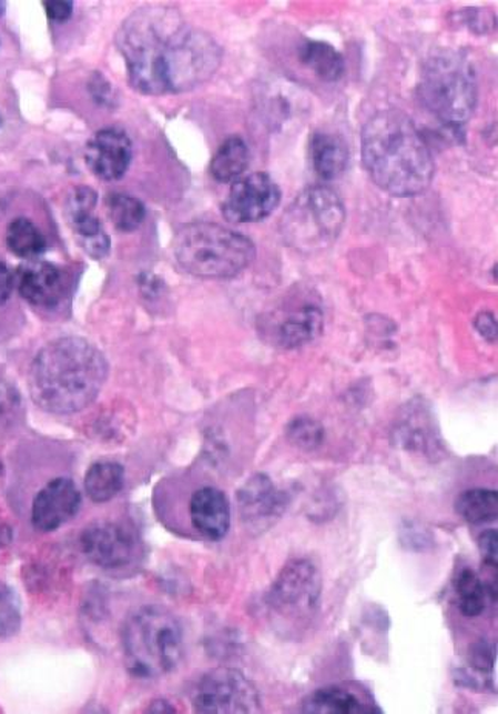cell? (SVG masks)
Segmentation results:
<instances>
[{
    "mask_svg": "<svg viewBox=\"0 0 498 714\" xmlns=\"http://www.w3.org/2000/svg\"><path fill=\"white\" fill-rule=\"evenodd\" d=\"M133 89L152 97L190 92L205 84L223 62L220 43L167 6L134 11L118 33Z\"/></svg>",
    "mask_w": 498,
    "mask_h": 714,
    "instance_id": "6da1fadb",
    "label": "cell"
},
{
    "mask_svg": "<svg viewBox=\"0 0 498 714\" xmlns=\"http://www.w3.org/2000/svg\"><path fill=\"white\" fill-rule=\"evenodd\" d=\"M362 160L370 180L393 197H415L433 183L436 163L420 130L397 109L379 110L362 130Z\"/></svg>",
    "mask_w": 498,
    "mask_h": 714,
    "instance_id": "7a4b0ae2",
    "label": "cell"
},
{
    "mask_svg": "<svg viewBox=\"0 0 498 714\" xmlns=\"http://www.w3.org/2000/svg\"><path fill=\"white\" fill-rule=\"evenodd\" d=\"M106 376L109 364L96 346L81 338L58 339L31 365V398L45 412L78 413L96 400Z\"/></svg>",
    "mask_w": 498,
    "mask_h": 714,
    "instance_id": "3957f363",
    "label": "cell"
},
{
    "mask_svg": "<svg viewBox=\"0 0 498 714\" xmlns=\"http://www.w3.org/2000/svg\"><path fill=\"white\" fill-rule=\"evenodd\" d=\"M126 670L138 678L172 673L184 653L180 621L164 607L142 606L126 617L122 628Z\"/></svg>",
    "mask_w": 498,
    "mask_h": 714,
    "instance_id": "277c9868",
    "label": "cell"
},
{
    "mask_svg": "<svg viewBox=\"0 0 498 714\" xmlns=\"http://www.w3.org/2000/svg\"><path fill=\"white\" fill-rule=\"evenodd\" d=\"M173 254L189 274L203 279H231L255 259L251 239L216 223H190L176 232Z\"/></svg>",
    "mask_w": 498,
    "mask_h": 714,
    "instance_id": "5b68a950",
    "label": "cell"
},
{
    "mask_svg": "<svg viewBox=\"0 0 498 714\" xmlns=\"http://www.w3.org/2000/svg\"><path fill=\"white\" fill-rule=\"evenodd\" d=\"M418 98L438 121L450 129L464 128L477 109V74L460 51L443 49L423 64Z\"/></svg>",
    "mask_w": 498,
    "mask_h": 714,
    "instance_id": "8992f818",
    "label": "cell"
},
{
    "mask_svg": "<svg viewBox=\"0 0 498 714\" xmlns=\"http://www.w3.org/2000/svg\"><path fill=\"white\" fill-rule=\"evenodd\" d=\"M346 209L334 189L316 184L304 189L283 219L288 244L304 254H318L337 242Z\"/></svg>",
    "mask_w": 498,
    "mask_h": 714,
    "instance_id": "52a82bcc",
    "label": "cell"
},
{
    "mask_svg": "<svg viewBox=\"0 0 498 714\" xmlns=\"http://www.w3.org/2000/svg\"><path fill=\"white\" fill-rule=\"evenodd\" d=\"M323 577L309 559H294L276 575L266 595L268 610L292 628H307L322 605Z\"/></svg>",
    "mask_w": 498,
    "mask_h": 714,
    "instance_id": "ba28073f",
    "label": "cell"
},
{
    "mask_svg": "<svg viewBox=\"0 0 498 714\" xmlns=\"http://www.w3.org/2000/svg\"><path fill=\"white\" fill-rule=\"evenodd\" d=\"M193 707L204 714H246L261 712L255 684L243 673L227 666L205 673L193 690Z\"/></svg>",
    "mask_w": 498,
    "mask_h": 714,
    "instance_id": "9c48e42d",
    "label": "cell"
},
{
    "mask_svg": "<svg viewBox=\"0 0 498 714\" xmlns=\"http://www.w3.org/2000/svg\"><path fill=\"white\" fill-rule=\"evenodd\" d=\"M281 203V189L271 175L251 173L232 184L223 203V215L232 223H255L267 219Z\"/></svg>",
    "mask_w": 498,
    "mask_h": 714,
    "instance_id": "30bf717a",
    "label": "cell"
},
{
    "mask_svg": "<svg viewBox=\"0 0 498 714\" xmlns=\"http://www.w3.org/2000/svg\"><path fill=\"white\" fill-rule=\"evenodd\" d=\"M323 308L309 294L288 302L268 321L267 336L281 349H298L322 334Z\"/></svg>",
    "mask_w": 498,
    "mask_h": 714,
    "instance_id": "8fae6325",
    "label": "cell"
},
{
    "mask_svg": "<svg viewBox=\"0 0 498 714\" xmlns=\"http://www.w3.org/2000/svg\"><path fill=\"white\" fill-rule=\"evenodd\" d=\"M287 504V493L280 491L263 473L252 476L238 492L241 520L252 532H264L274 526Z\"/></svg>",
    "mask_w": 498,
    "mask_h": 714,
    "instance_id": "7c38bea8",
    "label": "cell"
},
{
    "mask_svg": "<svg viewBox=\"0 0 498 714\" xmlns=\"http://www.w3.org/2000/svg\"><path fill=\"white\" fill-rule=\"evenodd\" d=\"M82 496L70 479H54L38 492L31 507V523L41 532H53L69 523L81 509Z\"/></svg>",
    "mask_w": 498,
    "mask_h": 714,
    "instance_id": "4fadbf2b",
    "label": "cell"
},
{
    "mask_svg": "<svg viewBox=\"0 0 498 714\" xmlns=\"http://www.w3.org/2000/svg\"><path fill=\"white\" fill-rule=\"evenodd\" d=\"M133 144L124 130L102 129L90 138L85 163L98 179L116 181L125 175L132 163Z\"/></svg>",
    "mask_w": 498,
    "mask_h": 714,
    "instance_id": "5bb4252c",
    "label": "cell"
},
{
    "mask_svg": "<svg viewBox=\"0 0 498 714\" xmlns=\"http://www.w3.org/2000/svg\"><path fill=\"white\" fill-rule=\"evenodd\" d=\"M98 193L92 188L73 189L67 199L65 214L74 235L90 258L101 260L110 252V237L105 234L101 222L93 215Z\"/></svg>",
    "mask_w": 498,
    "mask_h": 714,
    "instance_id": "9a60e30c",
    "label": "cell"
},
{
    "mask_svg": "<svg viewBox=\"0 0 498 714\" xmlns=\"http://www.w3.org/2000/svg\"><path fill=\"white\" fill-rule=\"evenodd\" d=\"M81 550L99 567L116 570L132 563L134 540L126 529L113 523H98L81 535Z\"/></svg>",
    "mask_w": 498,
    "mask_h": 714,
    "instance_id": "2e32d148",
    "label": "cell"
},
{
    "mask_svg": "<svg viewBox=\"0 0 498 714\" xmlns=\"http://www.w3.org/2000/svg\"><path fill=\"white\" fill-rule=\"evenodd\" d=\"M302 712L307 714L383 713L373 693L357 682L322 686L304 697Z\"/></svg>",
    "mask_w": 498,
    "mask_h": 714,
    "instance_id": "e0dca14e",
    "label": "cell"
},
{
    "mask_svg": "<svg viewBox=\"0 0 498 714\" xmlns=\"http://www.w3.org/2000/svg\"><path fill=\"white\" fill-rule=\"evenodd\" d=\"M14 286L31 305L54 308L67 293L65 275L57 264L30 260L14 274Z\"/></svg>",
    "mask_w": 498,
    "mask_h": 714,
    "instance_id": "ac0fdd59",
    "label": "cell"
},
{
    "mask_svg": "<svg viewBox=\"0 0 498 714\" xmlns=\"http://www.w3.org/2000/svg\"><path fill=\"white\" fill-rule=\"evenodd\" d=\"M394 441L407 452L434 457L441 453V438L428 405L415 402L395 425Z\"/></svg>",
    "mask_w": 498,
    "mask_h": 714,
    "instance_id": "d6986e66",
    "label": "cell"
},
{
    "mask_svg": "<svg viewBox=\"0 0 498 714\" xmlns=\"http://www.w3.org/2000/svg\"><path fill=\"white\" fill-rule=\"evenodd\" d=\"M190 519L204 539L220 542L231 529V503L220 489H200L190 500Z\"/></svg>",
    "mask_w": 498,
    "mask_h": 714,
    "instance_id": "ffe728a7",
    "label": "cell"
},
{
    "mask_svg": "<svg viewBox=\"0 0 498 714\" xmlns=\"http://www.w3.org/2000/svg\"><path fill=\"white\" fill-rule=\"evenodd\" d=\"M309 157L316 175L324 181L338 180L349 164V149L344 138L324 130L312 135Z\"/></svg>",
    "mask_w": 498,
    "mask_h": 714,
    "instance_id": "44dd1931",
    "label": "cell"
},
{
    "mask_svg": "<svg viewBox=\"0 0 498 714\" xmlns=\"http://www.w3.org/2000/svg\"><path fill=\"white\" fill-rule=\"evenodd\" d=\"M299 62L323 82H338L346 73V61L334 46L323 41L304 39L298 47Z\"/></svg>",
    "mask_w": 498,
    "mask_h": 714,
    "instance_id": "7402d4cb",
    "label": "cell"
},
{
    "mask_svg": "<svg viewBox=\"0 0 498 714\" xmlns=\"http://www.w3.org/2000/svg\"><path fill=\"white\" fill-rule=\"evenodd\" d=\"M251 164V151L246 141L240 137H231L220 145L211 163L213 179L220 183H231L238 180Z\"/></svg>",
    "mask_w": 498,
    "mask_h": 714,
    "instance_id": "603a6c76",
    "label": "cell"
},
{
    "mask_svg": "<svg viewBox=\"0 0 498 714\" xmlns=\"http://www.w3.org/2000/svg\"><path fill=\"white\" fill-rule=\"evenodd\" d=\"M124 481V467L121 464L110 461L96 463L87 472L85 493L94 503H106L122 491Z\"/></svg>",
    "mask_w": 498,
    "mask_h": 714,
    "instance_id": "cb8c5ba5",
    "label": "cell"
},
{
    "mask_svg": "<svg viewBox=\"0 0 498 714\" xmlns=\"http://www.w3.org/2000/svg\"><path fill=\"white\" fill-rule=\"evenodd\" d=\"M454 590H456L458 610L465 617L476 619L485 613L486 603L491 595L476 571L470 567L458 571L454 580Z\"/></svg>",
    "mask_w": 498,
    "mask_h": 714,
    "instance_id": "d4e9b609",
    "label": "cell"
},
{
    "mask_svg": "<svg viewBox=\"0 0 498 714\" xmlns=\"http://www.w3.org/2000/svg\"><path fill=\"white\" fill-rule=\"evenodd\" d=\"M456 512L469 524L496 522L498 493L491 489H469L461 492L456 500Z\"/></svg>",
    "mask_w": 498,
    "mask_h": 714,
    "instance_id": "484cf974",
    "label": "cell"
},
{
    "mask_svg": "<svg viewBox=\"0 0 498 714\" xmlns=\"http://www.w3.org/2000/svg\"><path fill=\"white\" fill-rule=\"evenodd\" d=\"M7 247L18 258L35 260L47 250L41 229L29 219H14L7 228Z\"/></svg>",
    "mask_w": 498,
    "mask_h": 714,
    "instance_id": "4316f807",
    "label": "cell"
},
{
    "mask_svg": "<svg viewBox=\"0 0 498 714\" xmlns=\"http://www.w3.org/2000/svg\"><path fill=\"white\" fill-rule=\"evenodd\" d=\"M105 203L110 220L118 231L133 232L144 223L145 207L136 197L125 195V193H110Z\"/></svg>",
    "mask_w": 498,
    "mask_h": 714,
    "instance_id": "83f0119b",
    "label": "cell"
},
{
    "mask_svg": "<svg viewBox=\"0 0 498 714\" xmlns=\"http://www.w3.org/2000/svg\"><path fill=\"white\" fill-rule=\"evenodd\" d=\"M286 436L299 451L312 452L323 444L324 428L314 418L298 416L288 422Z\"/></svg>",
    "mask_w": 498,
    "mask_h": 714,
    "instance_id": "f1b7e54d",
    "label": "cell"
},
{
    "mask_svg": "<svg viewBox=\"0 0 498 714\" xmlns=\"http://www.w3.org/2000/svg\"><path fill=\"white\" fill-rule=\"evenodd\" d=\"M496 643L478 641L470 646L469 664L470 668L481 676H491L494 665L497 661Z\"/></svg>",
    "mask_w": 498,
    "mask_h": 714,
    "instance_id": "f546056e",
    "label": "cell"
},
{
    "mask_svg": "<svg viewBox=\"0 0 498 714\" xmlns=\"http://www.w3.org/2000/svg\"><path fill=\"white\" fill-rule=\"evenodd\" d=\"M21 628V611L13 593L0 601V637L14 636Z\"/></svg>",
    "mask_w": 498,
    "mask_h": 714,
    "instance_id": "4dcf8cb0",
    "label": "cell"
},
{
    "mask_svg": "<svg viewBox=\"0 0 498 714\" xmlns=\"http://www.w3.org/2000/svg\"><path fill=\"white\" fill-rule=\"evenodd\" d=\"M478 547L486 566L497 570L498 564V532L497 529H488L484 534L478 536Z\"/></svg>",
    "mask_w": 498,
    "mask_h": 714,
    "instance_id": "1f68e13d",
    "label": "cell"
},
{
    "mask_svg": "<svg viewBox=\"0 0 498 714\" xmlns=\"http://www.w3.org/2000/svg\"><path fill=\"white\" fill-rule=\"evenodd\" d=\"M43 8L47 16L54 22L69 21L73 14V2L69 0H50V2H43Z\"/></svg>",
    "mask_w": 498,
    "mask_h": 714,
    "instance_id": "d6a6232c",
    "label": "cell"
},
{
    "mask_svg": "<svg viewBox=\"0 0 498 714\" xmlns=\"http://www.w3.org/2000/svg\"><path fill=\"white\" fill-rule=\"evenodd\" d=\"M474 326L478 331L481 338L486 341L496 343L497 342V321L496 315L484 311L477 315L476 321H474Z\"/></svg>",
    "mask_w": 498,
    "mask_h": 714,
    "instance_id": "836d02e7",
    "label": "cell"
},
{
    "mask_svg": "<svg viewBox=\"0 0 498 714\" xmlns=\"http://www.w3.org/2000/svg\"><path fill=\"white\" fill-rule=\"evenodd\" d=\"M491 13H485L484 10H465L464 22L470 30L476 31V33H486L489 26H492V23L496 26V19L486 21V18H491Z\"/></svg>",
    "mask_w": 498,
    "mask_h": 714,
    "instance_id": "e575fe53",
    "label": "cell"
},
{
    "mask_svg": "<svg viewBox=\"0 0 498 714\" xmlns=\"http://www.w3.org/2000/svg\"><path fill=\"white\" fill-rule=\"evenodd\" d=\"M14 288V274L8 270L6 263L0 262V306L6 305Z\"/></svg>",
    "mask_w": 498,
    "mask_h": 714,
    "instance_id": "d590c367",
    "label": "cell"
},
{
    "mask_svg": "<svg viewBox=\"0 0 498 714\" xmlns=\"http://www.w3.org/2000/svg\"><path fill=\"white\" fill-rule=\"evenodd\" d=\"M150 713H175L176 710L165 701L153 702L152 707L149 708Z\"/></svg>",
    "mask_w": 498,
    "mask_h": 714,
    "instance_id": "8d00e7d4",
    "label": "cell"
},
{
    "mask_svg": "<svg viewBox=\"0 0 498 714\" xmlns=\"http://www.w3.org/2000/svg\"><path fill=\"white\" fill-rule=\"evenodd\" d=\"M11 542V532L10 529L0 526V546Z\"/></svg>",
    "mask_w": 498,
    "mask_h": 714,
    "instance_id": "74e56055",
    "label": "cell"
},
{
    "mask_svg": "<svg viewBox=\"0 0 498 714\" xmlns=\"http://www.w3.org/2000/svg\"><path fill=\"white\" fill-rule=\"evenodd\" d=\"M10 593H11V591L8 590V587L6 585H3V583H0V601H2V599H6L7 595L10 594Z\"/></svg>",
    "mask_w": 498,
    "mask_h": 714,
    "instance_id": "f35d334b",
    "label": "cell"
},
{
    "mask_svg": "<svg viewBox=\"0 0 498 714\" xmlns=\"http://www.w3.org/2000/svg\"><path fill=\"white\" fill-rule=\"evenodd\" d=\"M3 11H6V3L0 2V16L3 14Z\"/></svg>",
    "mask_w": 498,
    "mask_h": 714,
    "instance_id": "ab89813d",
    "label": "cell"
},
{
    "mask_svg": "<svg viewBox=\"0 0 498 714\" xmlns=\"http://www.w3.org/2000/svg\"><path fill=\"white\" fill-rule=\"evenodd\" d=\"M2 471H3V465L2 463H0V473H2Z\"/></svg>",
    "mask_w": 498,
    "mask_h": 714,
    "instance_id": "60d3db41",
    "label": "cell"
},
{
    "mask_svg": "<svg viewBox=\"0 0 498 714\" xmlns=\"http://www.w3.org/2000/svg\"><path fill=\"white\" fill-rule=\"evenodd\" d=\"M0 122H2V121H0Z\"/></svg>",
    "mask_w": 498,
    "mask_h": 714,
    "instance_id": "b9f144b4",
    "label": "cell"
}]
</instances>
